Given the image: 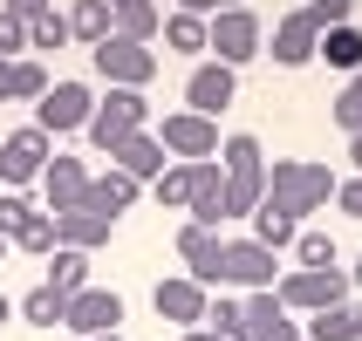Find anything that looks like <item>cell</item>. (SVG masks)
<instances>
[{
  "label": "cell",
  "instance_id": "1",
  "mask_svg": "<svg viewBox=\"0 0 362 341\" xmlns=\"http://www.w3.org/2000/svg\"><path fill=\"white\" fill-rule=\"evenodd\" d=\"M335 171H328V164H308V157H281L274 164V171H267V198L281 205V212H294V219H301V212H322L328 198H335Z\"/></svg>",
  "mask_w": 362,
  "mask_h": 341
},
{
  "label": "cell",
  "instance_id": "2",
  "mask_svg": "<svg viewBox=\"0 0 362 341\" xmlns=\"http://www.w3.org/2000/svg\"><path fill=\"white\" fill-rule=\"evenodd\" d=\"M137 130H151V96H144V89H110V96H96V116H89V143H96V150H117V143L137 137Z\"/></svg>",
  "mask_w": 362,
  "mask_h": 341
},
{
  "label": "cell",
  "instance_id": "3",
  "mask_svg": "<svg viewBox=\"0 0 362 341\" xmlns=\"http://www.w3.org/2000/svg\"><path fill=\"white\" fill-rule=\"evenodd\" d=\"M274 294H281L287 314H294V307H301V314H322V307H342L349 301V273H342V266H322V273H315V266H294V273L274 280Z\"/></svg>",
  "mask_w": 362,
  "mask_h": 341
},
{
  "label": "cell",
  "instance_id": "4",
  "mask_svg": "<svg viewBox=\"0 0 362 341\" xmlns=\"http://www.w3.org/2000/svg\"><path fill=\"white\" fill-rule=\"evenodd\" d=\"M89 55H96V76L110 82V89H144V82L158 76V48H151V41H130V35L96 41Z\"/></svg>",
  "mask_w": 362,
  "mask_h": 341
},
{
  "label": "cell",
  "instance_id": "5",
  "mask_svg": "<svg viewBox=\"0 0 362 341\" xmlns=\"http://www.w3.org/2000/svg\"><path fill=\"white\" fill-rule=\"evenodd\" d=\"M205 48H212V61H226V68L253 61V55L267 48L260 14H246V7H226V14H212V20H205Z\"/></svg>",
  "mask_w": 362,
  "mask_h": 341
},
{
  "label": "cell",
  "instance_id": "6",
  "mask_svg": "<svg viewBox=\"0 0 362 341\" xmlns=\"http://www.w3.org/2000/svg\"><path fill=\"white\" fill-rule=\"evenodd\" d=\"M158 143H164V157H178V164H205V157H219V123L212 116H199V109H171L164 116V130H158Z\"/></svg>",
  "mask_w": 362,
  "mask_h": 341
},
{
  "label": "cell",
  "instance_id": "7",
  "mask_svg": "<svg viewBox=\"0 0 362 341\" xmlns=\"http://www.w3.org/2000/svg\"><path fill=\"white\" fill-rule=\"evenodd\" d=\"M96 116V96H89V82H48V96L35 102V130L62 137V130H89Z\"/></svg>",
  "mask_w": 362,
  "mask_h": 341
},
{
  "label": "cell",
  "instance_id": "8",
  "mask_svg": "<svg viewBox=\"0 0 362 341\" xmlns=\"http://www.w3.org/2000/svg\"><path fill=\"white\" fill-rule=\"evenodd\" d=\"M281 280V260L267 253L260 239H226L219 253V287H246V294H260V287Z\"/></svg>",
  "mask_w": 362,
  "mask_h": 341
},
{
  "label": "cell",
  "instance_id": "9",
  "mask_svg": "<svg viewBox=\"0 0 362 341\" xmlns=\"http://www.w3.org/2000/svg\"><path fill=\"white\" fill-rule=\"evenodd\" d=\"M48 157H55V137L48 130H14V137H0V184H28L48 171Z\"/></svg>",
  "mask_w": 362,
  "mask_h": 341
},
{
  "label": "cell",
  "instance_id": "10",
  "mask_svg": "<svg viewBox=\"0 0 362 341\" xmlns=\"http://www.w3.org/2000/svg\"><path fill=\"white\" fill-rule=\"evenodd\" d=\"M62 328H76L82 341L117 335V328H123V294H117V287H82L76 301H69V314H62Z\"/></svg>",
  "mask_w": 362,
  "mask_h": 341
},
{
  "label": "cell",
  "instance_id": "11",
  "mask_svg": "<svg viewBox=\"0 0 362 341\" xmlns=\"http://www.w3.org/2000/svg\"><path fill=\"white\" fill-rule=\"evenodd\" d=\"M240 341H301V328H294V314L281 307L274 287L246 294V328H240Z\"/></svg>",
  "mask_w": 362,
  "mask_h": 341
},
{
  "label": "cell",
  "instance_id": "12",
  "mask_svg": "<svg viewBox=\"0 0 362 341\" xmlns=\"http://www.w3.org/2000/svg\"><path fill=\"white\" fill-rule=\"evenodd\" d=\"M41 191H48V205L41 212H82V198H89V171H82V157H48V171H41Z\"/></svg>",
  "mask_w": 362,
  "mask_h": 341
},
{
  "label": "cell",
  "instance_id": "13",
  "mask_svg": "<svg viewBox=\"0 0 362 341\" xmlns=\"http://www.w3.org/2000/svg\"><path fill=\"white\" fill-rule=\"evenodd\" d=\"M219 253H226V239L212 232V225H185V232H178L185 280H199V287H219Z\"/></svg>",
  "mask_w": 362,
  "mask_h": 341
},
{
  "label": "cell",
  "instance_id": "14",
  "mask_svg": "<svg viewBox=\"0 0 362 341\" xmlns=\"http://www.w3.org/2000/svg\"><path fill=\"white\" fill-rule=\"evenodd\" d=\"M151 307H158L171 328H205V287L199 280H158V294H151Z\"/></svg>",
  "mask_w": 362,
  "mask_h": 341
},
{
  "label": "cell",
  "instance_id": "15",
  "mask_svg": "<svg viewBox=\"0 0 362 341\" xmlns=\"http://www.w3.org/2000/svg\"><path fill=\"white\" fill-rule=\"evenodd\" d=\"M226 102H233V68H226V61H199L192 82H185V109H199V116L219 123Z\"/></svg>",
  "mask_w": 362,
  "mask_h": 341
},
{
  "label": "cell",
  "instance_id": "16",
  "mask_svg": "<svg viewBox=\"0 0 362 341\" xmlns=\"http://www.w3.org/2000/svg\"><path fill=\"white\" fill-rule=\"evenodd\" d=\"M185 212H192V225H212V232H219V219H226V164H192V205H185Z\"/></svg>",
  "mask_w": 362,
  "mask_h": 341
},
{
  "label": "cell",
  "instance_id": "17",
  "mask_svg": "<svg viewBox=\"0 0 362 341\" xmlns=\"http://www.w3.org/2000/svg\"><path fill=\"white\" fill-rule=\"evenodd\" d=\"M315 48H322V28L308 20V7H294V14L274 28V61H281V68H301V61H315Z\"/></svg>",
  "mask_w": 362,
  "mask_h": 341
},
{
  "label": "cell",
  "instance_id": "18",
  "mask_svg": "<svg viewBox=\"0 0 362 341\" xmlns=\"http://www.w3.org/2000/svg\"><path fill=\"white\" fill-rule=\"evenodd\" d=\"M130 198H137V178L110 164L103 178H89V198H82V212H96V219H110V225H117L123 212H130Z\"/></svg>",
  "mask_w": 362,
  "mask_h": 341
},
{
  "label": "cell",
  "instance_id": "19",
  "mask_svg": "<svg viewBox=\"0 0 362 341\" xmlns=\"http://www.w3.org/2000/svg\"><path fill=\"white\" fill-rule=\"evenodd\" d=\"M110 164H117V171H130L137 184H158V178H164V143L151 137V130H137V137H123L117 150H110Z\"/></svg>",
  "mask_w": 362,
  "mask_h": 341
},
{
  "label": "cell",
  "instance_id": "20",
  "mask_svg": "<svg viewBox=\"0 0 362 341\" xmlns=\"http://www.w3.org/2000/svg\"><path fill=\"white\" fill-rule=\"evenodd\" d=\"M110 232H117V225H110V219H96V212H55V246L96 253V246H110Z\"/></svg>",
  "mask_w": 362,
  "mask_h": 341
},
{
  "label": "cell",
  "instance_id": "21",
  "mask_svg": "<svg viewBox=\"0 0 362 341\" xmlns=\"http://www.w3.org/2000/svg\"><path fill=\"white\" fill-rule=\"evenodd\" d=\"M69 35L89 41V48L110 41V35H117V7H110V0H76V7H69Z\"/></svg>",
  "mask_w": 362,
  "mask_h": 341
},
{
  "label": "cell",
  "instance_id": "22",
  "mask_svg": "<svg viewBox=\"0 0 362 341\" xmlns=\"http://www.w3.org/2000/svg\"><path fill=\"white\" fill-rule=\"evenodd\" d=\"M253 239H260L267 253H281V246L301 239V219H294V212H281L274 198H260V212H253Z\"/></svg>",
  "mask_w": 362,
  "mask_h": 341
},
{
  "label": "cell",
  "instance_id": "23",
  "mask_svg": "<svg viewBox=\"0 0 362 341\" xmlns=\"http://www.w3.org/2000/svg\"><path fill=\"white\" fill-rule=\"evenodd\" d=\"M48 287L76 301L82 287H89V253H76V246H55V253H48Z\"/></svg>",
  "mask_w": 362,
  "mask_h": 341
},
{
  "label": "cell",
  "instance_id": "24",
  "mask_svg": "<svg viewBox=\"0 0 362 341\" xmlns=\"http://www.w3.org/2000/svg\"><path fill=\"white\" fill-rule=\"evenodd\" d=\"M308 341H362V314L356 307H322V314H308Z\"/></svg>",
  "mask_w": 362,
  "mask_h": 341
},
{
  "label": "cell",
  "instance_id": "25",
  "mask_svg": "<svg viewBox=\"0 0 362 341\" xmlns=\"http://www.w3.org/2000/svg\"><path fill=\"white\" fill-rule=\"evenodd\" d=\"M117 7V35H130V41H158V0H110Z\"/></svg>",
  "mask_w": 362,
  "mask_h": 341
},
{
  "label": "cell",
  "instance_id": "26",
  "mask_svg": "<svg viewBox=\"0 0 362 341\" xmlns=\"http://www.w3.org/2000/svg\"><path fill=\"white\" fill-rule=\"evenodd\" d=\"M315 55H322V61H335V68H362V28H356V20H342V28H328Z\"/></svg>",
  "mask_w": 362,
  "mask_h": 341
},
{
  "label": "cell",
  "instance_id": "27",
  "mask_svg": "<svg viewBox=\"0 0 362 341\" xmlns=\"http://www.w3.org/2000/svg\"><path fill=\"white\" fill-rule=\"evenodd\" d=\"M267 198V171H246V178H226V219H253Z\"/></svg>",
  "mask_w": 362,
  "mask_h": 341
},
{
  "label": "cell",
  "instance_id": "28",
  "mask_svg": "<svg viewBox=\"0 0 362 341\" xmlns=\"http://www.w3.org/2000/svg\"><path fill=\"white\" fill-rule=\"evenodd\" d=\"M62 314H69V294H55L48 280L21 301V321H28V328H62Z\"/></svg>",
  "mask_w": 362,
  "mask_h": 341
},
{
  "label": "cell",
  "instance_id": "29",
  "mask_svg": "<svg viewBox=\"0 0 362 341\" xmlns=\"http://www.w3.org/2000/svg\"><path fill=\"white\" fill-rule=\"evenodd\" d=\"M219 164H226V178H246V171H267V157H260V137H226L219 143Z\"/></svg>",
  "mask_w": 362,
  "mask_h": 341
},
{
  "label": "cell",
  "instance_id": "30",
  "mask_svg": "<svg viewBox=\"0 0 362 341\" xmlns=\"http://www.w3.org/2000/svg\"><path fill=\"white\" fill-rule=\"evenodd\" d=\"M35 219H41V205H28L21 191H0V239H7V246H14Z\"/></svg>",
  "mask_w": 362,
  "mask_h": 341
},
{
  "label": "cell",
  "instance_id": "31",
  "mask_svg": "<svg viewBox=\"0 0 362 341\" xmlns=\"http://www.w3.org/2000/svg\"><path fill=\"white\" fill-rule=\"evenodd\" d=\"M205 328H212V335H226V341H240V328H246V301H233V294L205 301Z\"/></svg>",
  "mask_w": 362,
  "mask_h": 341
},
{
  "label": "cell",
  "instance_id": "32",
  "mask_svg": "<svg viewBox=\"0 0 362 341\" xmlns=\"http://www.w3.org/2000/svg\"><path fill=\"white\" fill-rule=\"evenodd\" d=\"M164 48L199 55V48H205V20H199V14H171V20H164Z\"/></svg>",
  "mask_w": 362,
  "mask_h": 341
},
{
  "label": "cell",
  "instance_id": "33",
  "mask_svg": "<svg viewBox=\"0 0 362 341\" xmlns=\"http://www.w3.org/2000/svg\"><path fill=\"white\" fill-rule=\"evenodd\" d=\"M69 14H55V7H48V14H35L28 20V48H69Z\"/></svg>",
  "mask_w": 362,
  "mask_h": 341
},
{
  "label": "cell",
  "instance_id": "34",
  "mask_svg": "<svg viewBox=\"0 0 362 341\" xmlns=\"http://www.w3.org/2000/svg\"><path fill=\"white\" fill-rule=\"evenodd\" d=\"M158 205H192V164H164V178H158Z\"/></svg>",
  "mask_w": 362,
  "mask_h": 341
},
{
  "label": "cell",
  "instance_id": "35",
  "mask_svg": "<svg viewBox=\"0 0 362 341\" xmlns=\"http://www.w3.org/2000/svg\"><path fill=\"white\" fill-rule=\"evenodd\" d=\"M14 96L21 102H41V96H48V68H41V61H28V55L14 61Z\"/></svg>",
  "mask_w": 362,
  "mask_h": 341
},
{
  "label": "cell",
  "instance_id": "36",
  "mask_svg": "<svg viewBox=\"0 0 362 341\" xmlns=\"http://www.w3.org/2000/svg\"><path fill=\"white\" fill-rule=\"evenodd\" d=\"M335 123H342L349 137H362V68H356V82H349L342 96H335Z\"/></svg>",
  "mask_w": 362,
  "mask_h": 341
},
{
  "label": "cell",
  "instance_id": "37",
  "mask_svg": "<svg viewBox=\"0 0 362 341\" xmlns=\"http://www.w3.org/2000/svg\"><path fill=\"white\" fill-rule=\"evenodd\" d=\"M14 246H21V253H35V260H48V253H55V212H41V219L28 225Z\"/></svg>",
  "mask_w": 362,
  "mask_h": 341
},
{
  "label": "cell",
  "instance_id": "38",
  "mask_svg": "<svg viewBox=\"0 0 362 341\" xmlns=\"http://www.w3.org/2000/svg\"><path fill=\"white\" fill-rule=\"evenodd\" d=\"M294 253H301V266H315V273H322V266H335V239H328V232H301V239H294Z\"/></svg>",
  "mask_w": 362,
  "mask_h": 341
},
{
  "label": "cell",
  "instance_id": "39",
  "mask_svg": "<svg viewBox=\"0 0 362 341\" xmlns=\"http://www.w3.org/2000/svg\"><path fill=\"white\" fill-rule=\"evenodd\" d=\"M21 48H28V20L0 7V61H21Z\"/></svg>",
  "mask_w": 362,
  "mask_h": 341
},
{
  "label": "cell",
  "instance_id": "40",
  "mask_svg": "<svg viewBox=\"0 0 362 341\" xmlns=\"http://www.w3.org/2000/svg\"><path fill=\"white\" fill-rule=\"evenodd\" d=\"M349 14H356V0H308V20H315L322 35H328V28H342Z\"/></svg>",
  "mask_w": 362,
  "mask_h": 341
},
{
  "label": "cell",
  "instance_id": "41",
  "mask_svg": "<svg viewBox=\"0 0 362 341\" xmlns=\"http://www.w3.org/2000/svg\"><path fill=\"white\" fill-rule=\"evenodd\" d=\"M335 205H342L349 219H362V178H342V184H335Z\"/></svg>",
  "mask_w": 362,
  "mask_h": 341
},
{
  "label": "cell",
  "instance_id": "42",
  "mask_svg": "<svg viewBox=\"0 0 362 341\" xmlns=\"http://www.w3.org/2000/svg\"><path fill=\"white\" fill-rule=\"evenodd\" d=\"M226 7H240V0H178V14H199V20L226 14Z\"/></svg>",
  "mask_w": 362,
  "mask_h": 341
},
{
  "label": "cell",
  "instance_id": "43",
  "mask_svg": "<svg viewBox=\"0 0 362 341\" xmlns=\"http://www.w3.org/2000/svg\"><path fill=\"white\" fill-rule=\"evenodd\" d=\"M0 7H7V14H21V20H35V14H48L55 0H0Z\"/></svg>",
  "mask_w": 362,
  "mask_h": 341
},
{
  "label": "cell",
  "instance_id": "44",
  "mask_svg": "<svg viewBox=\"0 0 362 341\" xmlns=\"http://www.w3.org/2000/svg\"><path fill=\"white\" fill-rule=\"evenodd\" d=\"M0 102H14V61H0Z\"/></svg>",
  "mask_w": 362,
  "mask_h": 341
},
{
  "label": "cell",
  "instance_id": "45",
  "mask_svg": "<svg viewBox=\"0 0 362 341\" xmlns=\"http://www.w3.org/2000/svg\"><path fill=\"white\" fill-rule=\"evenodd\" d=\"M185 341H226V335H212V328H185Z\"/></svg>",
  "mask_w": 362,
  "mask_h": 341
},
{
  "label": "cell",
  "instance_id": "46",
  "mask_svg": "<svg viewBox=\"0 0 362 341\" xmlns=\"http://www.w3.org/2000/svg\"><path fill=\"white\" fill-rule=\"evenodd\" d=\"M349 157H356V171H362V137H349Z\"/></svg>",
  "mask_w": 362,
  "mask_h": 341
},
{
  "label": "cell",
  "instance_id": "47",
  "mask_svg": "<svg viewBox=\"0 0 362 341\" xmlns=\"http://www.w3.org/2000/svg\"><path fill=\"white\" fill-rule=\"evenodd\" d=\"M7 314H14V301H7V294H0V321H7Z\"/></svg>",
  "mask_w": 362,
  "mask_h": 341
},
{
  "label": "cell",
  "instance_id": "48",
  "mask_svg": "<svg viewBox=\"0 0 362 341\" xmlns=\"http://www.w3.org/2000/svg\"><path fill=\"white\" fill-rule=\"evenodd\" d=\"M356 287H362V260H356Z\"/></svg>",
  "mask_w": 362,
  "mask_h": 341
},
{
  "label": "cell",
  "instance_id": "49",
  "mask_svg": "<svg viewBox=\"0 0 362 341\" xmlns=\"http://www.w3.org/2000/svg\"><path fill=\"white\" fill-rule=\"evenodd\" d=\"M96 341H123V335H96Z\"/></svg>",
  "mask_w": 362,
  "mask_h": 341
},
{
  "label": "cell",
  "instance_id": "50",
  "mask_svg": "<svg viewBox=\"0 0 362 341\" xmlns=\"http://www.w3.org/2000/svg\"><path fill=\"white\" fill-rule=\"evenodd\" d=\"M0 260H7V239H0Z\"/></svg>",
  "mask_w": 362,
  "mask_h": 341
},
{
  "label": "cell",
  "instance_id": "51",
  "mask_svg": "<svg viewBox=\"0 0 362 341\" xmlns=\"http://www.w3.org/2000/svg\"><path fill=\"white\" fill-rule=\"evenodd\" d=\"M301 341H308V335H301Z\"/></svg>",
  "mask_w": 362,
  "mask_h": 341
}]
</instances>
